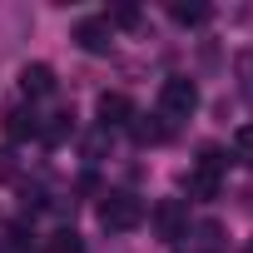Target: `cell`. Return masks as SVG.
Instances as JSON below:
<instances>
[{
	"mask_svg": "<svg viewBox=\"0 0 253 253\" xmlns=\"http://www.w3.org/2000/svg\"><path fill=\"white\" fill-rule=\"evenodd\" d=\"M99 223L109 228V233H129V228H139L144 223V199H134V194H104V204H99Z\"/></svg>",
	"mask_w": 253,
	"mask_h": 253,
	"instance_id": "6da1fadb",
	"label": "cell"
},
{
	"mask_svg": "<svg viewBox=\"0 0 253 253\" xmlns=\"http://www.w3.org/2000/svg\"><path fill=\"white\" fill-rule=\"evenodd\" d=\"M199 109V84L184 75H169L159 84V119H189Z\"/></svg>",
	"mask_w": 253,
	"mask_h": 253,
	"instance_id": "7a4b0ae2",
	"label": "cell"
},
{
	"mask_svg": "<svg viewBox=\"0 0 253 253\" xmlns=\"http://www.w3.org/2000/svg\"><path fill=\"white\" fill-rule=\"evenodd\" d=\"M184 228H189V209H184L179 199H159V204H154V233H159L164 243H179Z\"/></svg>",
	"mask_w": 253,
	"mask_h": 253,
	"instance_id": "3957f363",
	"label": "cell"
},
{
	"mask_svg": "<svg viewBox=\"0 0 253 253\" xmlns=\"http://www.w3.org/2000/svg\"><path fill=\"white\" fill-rule=\"evenodd\" d=\"M75 45H80L84 55H109V45H114V30H109V20H104V15H89V20H80V25H75Z\"/></svg>",
	"mask_w": 253,
	"mask_h": 253,
	"instance_id": "277c9868",
	"label": "cell"
},
{
	"mask_svg": "<svg viewBox=\"0 0 253 253\" xmlns=\"http://www.w3.org/2000/svg\"><path fill=\"white\" fill-rule=\"evenodd\" d=\"M94 114H99V129H114V124H129V119H134V104H129V94L104 89V94L94 99Z\"/></svg>",
	"mask_w": 253,
	"mask_h": 253,
	"instance_id": "5b68a950",
	"label": "cell"
},
{
	"mask_svg": "<svg viewBox=\"0 0 253 253\" xmlns=\"http://www.w3.org/2000/svg\"><path fill=\"white\" fill-rule=\"evenodd\" d=\"M20 89H25L30 99H45V94L55 89V70H50V65H25V70H20Z\"/></svg>",
	"mask_w": 253,
	"mask_h": 253,
	"instance_id": "8992f818",
	"label": "cell"
},
{
	"mask_svg": "<svg viewBox=\"0 0 253 253\" xmlns=\"http://www.w3.org/2000/svg\"><path fill=\"white\" fill-rule=\"evenodd\" d=\"M129 134H134V144H164V139H169V124H164L159 114H154V119H149V114H134V119H129Z\"/></svg>",
	"mask_w": 253,
	"mask_h": 253,
	"instance_id": "52a82bcc",
	"label": "cell"
},
{
	"mask_svg": "<svg viewBox=\"0 0 253 253\" xmlns=\"http://www.w3.org/2000/svg\"><path fill=\"white\" fill-rule=\"evenodd\" d=\"M70 134H75V114H70V109H60V114H50V119L40 124V139H45V144H65Z\"/></svg>",
	"mask_w": 253,
	"mask_h": 253,
	"instance_id": "ba28073f",
	"label": "cell"
},
{
	"mask_svg": "<svg viewBox=\"0 0 253 253\" xmlns=\"http://www.w3.org/2000/svg\"><path fill=\"white\" fill-rule=\"evenodd\" d=\"M30 134H40V119L25 114V109H10L5 114V139H30Z\"/></svg>",
	"mask_w": 253,
	"mask_h": 253,
	"instance_id": "9c48e42d",
	"label": "cell"
},
{
	"mask_svg": "<svg viewBox=\"0 0 253 253\" xmlns=\"http://www.w3.org/2000/svg\"><path fill=\"white\" fill-rule=\"evenodd\" d=\"M184 189H189V199H213V194H218V174H213V169H194V174L184 179Z\"/></svg>",
	"mask_w": 253,
	"mask_h": 253,
	"instance_id": "30bf717a",
	"label": "cell"
},
{
	"mask_svg": "<svg viewBox=\"0 0 253 253\" xmlns=\"http://www.w3.org/2000/svg\"><path fill=\"white\" fill-rule=\"evenodd\" d=\"M45 253H84V238H80L75 228H60V233H50Z\"/></svg>",
	"mask_w": 253,
	"mask_h": 253,
	"instance_id": "8fae6325",
	"label": "cell"
},
{
	"mask_svg": "<svg viewBox=\"0 0 253 253\" xmlns=\"http://www.w3.org/2000/svg\"><path fill=\"white\" fill-rule=\"evenodd\" d=\"M169 15H174L179 25H204V20H209V5H199V0H194V5L174 0V5H169Z\"/></svg>",
	"mask_w": 253,
	"mask_h": 253,
	"instance_id": "7c38bea8",
	"label": "cell"
},
{
	"mask_svg": "<svg viewBox=\"0 0 253 253\" xmlns=\"http://www.w3.org/2000/svg\"><path fill=\"white\" fill-rule=\"evenodd\" d=\"M233 159L253 169V124H238L233 129Z\"/></svg>",
	"mask_w": 253,
	"mask_h": 253,
	"instance_id": "4fadbf2b",
	"label": "cell"
},
{
	"mask_svg": "<svg viewBox=\"0 0 253 253\" xmlns=\"http://www.w3.org/2000/svg\"><path fill=\"white\" fill-rule=\"evenodd\" d=\"M104 20H109V30H114V25H119V30H134V25H139L144 15H139V5H114V10L104 15Z\"/></svg>",
	"mask_w": 253,
	"mask_h": 253,
	"instance_id": "5bb4252c",
	"label": "cell"
},
{
	"mask_svg": "<svg viewBox=\"0 0 253 253\" xmlns=\"http://www.w3.org/2000/svg\"><path fill=\"white\" fill-rule=\"evenodd\" d=\"M194 243H199L204 253H218V223H199V228H194Z\"/></svg>",
	"mask_w": 253,
	"mask_h": 253,
	"instance_id": "9a60e30c",
	"label": "cell"
},
{
	"mask_svg": "<svg viewBox=\"0 0 253 253\" xmlns=\"http://www.w3.org/2000/svg\"><path fill=\"white\" fill-rule=\"evenodd\" d=\"M0 253H15V243H0Z\"/></svg>",
	"mask_w": 253,
	"mask_h": 253,
	"instance_id": "2e32d148",
	"label": "cell"
},
{
	"mask_svg": "<svg viewBox=\"0 0 253 253\" xmlns=\"http://www.w3.org/2000/svg\"><path fill=\"white\" fill-rule=\"evenodd\" d=\"M243 253H253V238H248V243H243Z\"/></svg>",
	"mask_w": 253,
	"mask_h": 253,
	"instance_id": "e0dca14e",
	"label": "cell"
}]
</instances>
